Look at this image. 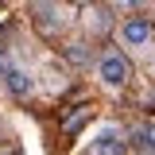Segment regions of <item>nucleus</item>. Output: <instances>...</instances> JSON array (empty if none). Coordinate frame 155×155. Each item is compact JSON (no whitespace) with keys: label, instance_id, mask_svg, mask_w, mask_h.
Returning <instances> with one entry per match:
<instances>
[{"label":"nucleus","instance_id":"obj_5","mask_svg":"<svg viewBox=\"0 0 155 155\" xmlns=\"http://www.w3.org/2000/svg\"><path fill=\"white\" fill-rule=\"evenodd\" d=\"M35 16H39L43 27H51V31H54L58 23H62V8H58L54 0H35Z\"/></svg>","mask_w":155,"mask_h":155},{"label":"nucleus","instance_id":"obj_7","mask_svg":"<svg viewBox=\"0 0 155 155\" xmlns=\"http://www.w3.org/2000/svg\"><path fill=\"white\" fill-rule=\"evenodd\" d=\"M124 4H128V8H136V4H143V0H124Z\"/></svg>","mask_w":155,"mask_h":155},{"label":"nucleus","instance_id":"obj_1","mask_svg":"<svg viewBox=\"0 0 155 155\" xmlns=\"http://www.w3.org/2000/svg\"><path fill=\"white\" fill-rule=\"evenodd\" d=\"M97 74H101V81H105L109 89H120V85L128 81V62H124V54L105 51V54L97 58Z\"/></svg>","mask_w":155,"mask_h":155},{"label":"nucleus","instance_id":"obj_3","mask_svg":"<svg viewBox=\"0 0 155 155\" xmlns=\"http://www.w3.org/2000/svg\"><path fill=\"white\" fill-rule=\"evenodd\" d=\"M120 43H124V47H136V51L147 47V43H151V23H147L143 16L124 19V27H120Z\"/></svg>","mask_w":155,"mask_h":155},{"label":"nucleus","instance_id":"obj_2","mask_svg":"<svg viewBox=\"0 0 155 155\" xmlns=\"http://www.w3.org/2000/svg\"><path fill=\"white\" fill-rule=\"evenodd\" d=\"M0 78H4L8 93H16V97H27V93H31V78H27V70H19L4 51H0Z\"/></svg>","mask_w":155,"mask_h":155},{"label":"nucleus","instance_id":"obj_6","mask_svg":"<svg viewBox=\"0 0 155 155\" xmlns=\"http://www.w3.org/2000/svg\"><path fill=\"white\" fill-rule=\"evenodd\" d=\"M132 143H136V151H140V155H155V120L136 128V132H132Z\"/></svg>","mask_w":155,"mask_h":155},{"label":"nucleus","instance_id":"obj_4","mask_svg":"<svg viewBox=\"0 0 155 155\" xmlns=\"http://www.w3.org/2000/svg\"><path fill=\"white\" fill-rule=\"evenodd\" d=\"M93 155H128V143H124V136H120V128H101L93 140Z\"/></svg>","mask_w":155,"mask_h":155}]
</instances>
